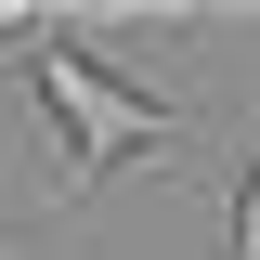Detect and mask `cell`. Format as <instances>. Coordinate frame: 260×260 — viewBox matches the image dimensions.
Segmentation results:
<instances>
[{"mask_svg":"<svg viewBox=\"0 0 260 260\" xmlns=\"http://www.w3.org/2000/svg\"><path fill=\"white\" fill-rule=\"evenodd\" d=\"M0 260H52V234H26L13 208H0Z\"/></svg>","mask_w":260,"mask_h":260,"instance_id":"3","label":"cell"},{"mask_svg":"<svg viewBox=\"0 0 260 260\" xmlns=\"http://www.w3.org/2000/svg\"><path fill=\"white\" fill-rule=\"evenodd\" d=\"M26 91L52 104V143H65V182H78V195L117 182L130 156H156L169 130H195V104H169V91H143V78H117V65H91L65 26L26 52Z\"/></svg>","mask_w":260,"mask_h":260,"instance_id":"1","label":"cell"},{"mask_svg":"<svg viewBox=\"0 0 260 260\" xmlns=\"http://www.w3.org/2000/svg\"><path fill=\"white\" fill-rule=\"evenodd\" d=\"M234 260H260V156H247V182H234Z\"/></svg>","mask_w":260,"mask_h":260,"instance_id":"2","label":"cell"}]
</instances>
